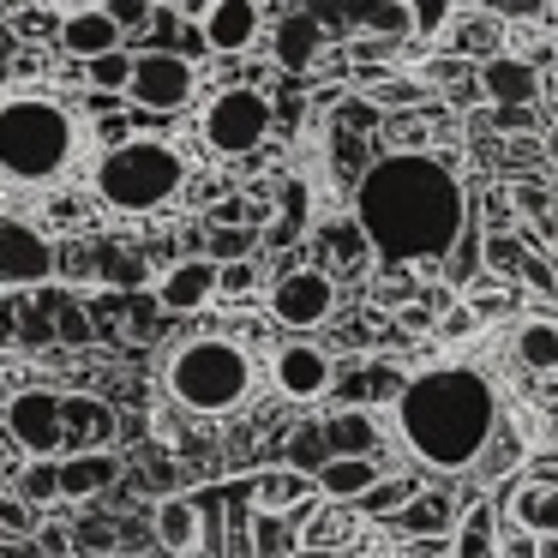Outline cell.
Wrapping results in <instances>:
<instances>
[{
	"label": "cell",
	"mask_w": 558,
	"mask_h": 558,
	"mask_svg": "<svg viewBox=\"0 0 558 558\" xmlns=\"http://www.w3.org/2000/svg\"><path fill=\"white\" fill-rule=\"evenodd\" d=\"M330 313H337V282L313 265L277 277V289H270V318L289 325V330H318Z\"/></svg>",
	"instance_id": "obj_8"
},
{
	"label": "cell",
	"mask_w": 558,
	"mask_h": 558,
	"mask_svg": "<svg viewBox=\"0 0 558 558\" xmlns=\"http://www.w3.org/2000/svg\"><path fill=\"white\" fill-rule=\"evenodd\" d=\"M390 426L426 474H474L486 445L505 426V397H498V378L486 366L438 361L397 385Z\"/></svg>",
	"instance_id": "obj_2"
},
{
	"label": "cell",
	"mask_w": 558,
	"mask_h": 558,
	"mask_svg": "<svg viewBox=\"0 0 558 558\" xmlns=\"http://www.w3.org/2000/svg\"><path fill=\"white\" fill-rule=\"evenodd\" d=\"M481 253H486V265H493L498 277H522V258H529L534 246L522 241V234H486Z\"/></svg>",
	"instance_id": "obj_31"
},
{
	"label": "cell",
	"mask_w": 558,
	"mask_h": 558,
	"mask_svg": "<svg viewBox=\"0 0 558 558\" xmlns=\"http://www.w3.org/2000/svg\"><path fill=\"white\" fill-rule=\"evenodd\" d=\"M313 486L325 498H337V505H361V498L378 486V462L373 457H330L325 469L313 474Z\"/></svg>",
	"instance_id": "obj_20"
},
{
	"label": "cell",
	"mask_w": 558,
	"mask_h": 558,
	"mask_svg": "<svg viewBox=\"0 0 558 558\" xmlns=\"http://www.w3.org/2000/svg\"><path fill=\"white\" fill-rule=\"evenodd\" d=\"M474 85H481V97L493 102V109H541V66L529 61V54H493V61H481V73H474Z\"/></svg>",
	"instance_id": "obj_9"
},
{
	"label": "cell",
	"mask_w": 558,
	"mask_h": 558,
	"mask_svg": "<svg viewBox=\"0 0 558 558\" xmlns=\"http://www.w3.org/2000/svg\"><path fill=\"white\" fill-rule=\"evenodd\" d=\"M7 433H0V558H31L37 546H31V534H37V510L19 498L13 486V462H7Z\"/></svg>",
	"instance_id": "obj_14"
},
{
	"label": "cell",
	"mask_w": 558,
	"mask_h": 558,
	"mask_svg": "<svg viewBox=\"0 0 558 558\" xmlns=\"http://www.w3.org/2000/svg\"><path fill=\"white\" fill-rule=\"evenodd\" d=\"M54 277V246L43 241L31 222H13V217H0V289L7 282H49Z\"/></svg>",
	"instance_id": "obj_10"
},
{
	"label": "cell",
	"mask_w": 558,
	"mask_h": 558,
	"mask_svg": "<svg viewBox=\"0 0 558 558\" xmlns=\"http://www.w3.org/2000/svg\"><path fill=\"white\" fill-rule=\"evenodd\" d=\"M354 229L385 265H445L469 234V186L433 150H385L354 181Z\"/></svg>",
	"instance_id": "obj_1"
},
{
	"label": "cell",
	"mask_w": 558,
	"mask_h": 558,
	"mask_svg": "<svg viewBox=\"0 0 558 558\" xmlns=\"http://www.w3.org/2000/svg\"><path fill=\"white\" fill-rule=\"evenodd\" d=\"M198 138H205L217 157H246L270 138V97L253 85H222L217 97L198 114Z\"/></svg>",
	"instance_id": "obj_6"
},
{
	"label": "cell",
	"mask_w": 558,
	"mask_h": 558,
	"mask_svg": "<svg viewBox=\"0 0 558 558\" xmlns=\"http://www.w3.org/2000/svg\"><path fill=\"white\" fill-rule=\"evenodd\" d=\"M450 558H498V510L474 505L450 522Z\"/></svg>",
	"instance_id": "obj_22"
},
{
	"label": "cell",
	"mask_w": 558,
	"mask_h": 558,
	"mask_svg": "<svg viewBox=\"0 0 558 558\" xmlns=\"http://www.w3.org/2000/svg\"><path fill=\"white\" fill-rule=\"evenodd\" d=\"M481 13H493L498 25H541L546 0H481Z\"/></svg>",
	"instance_id": "obj_32"
},
{
	"label": "cell",
	"mask_w": 558,
	"mask_h": 558,
	"mask_svg": "<svg viewBox=\"0 0 558 558\" xmlns=\"http://www.w3.org/2000/svg\"><path fill=\"white\" fill-rule=\"evenodd\" d=\"M546 19H553V25H558V0H546Z\"/></svg>",
	"instance_id": "obj_47"
},
{
	"label": "cell",
	"mask_w": 558,
	"mask_h": 558,
	"mask_svg": "<svg viewBox=\"0 0 558 558\" xmlns=\"http://www.w3.org/2000/svg\"><path fill=\"white\" fill-rule=\"evenodd\" d=\"M253 534H258V558H289V534H282V517H258Z\"/></svg>",
	"instance_id": "obj_41"
},
{
	"label": "cell",
	"mask_w": 558,
	"mask_h": 558,
	"mask_svg": "<svg viewBox=\"0 0 558 558\" xmlns=\"http://www.w3.org/2000/svg\"><path fill=\"white\" fill-rule=\"evenodd\" d=\"M498 126H534V109H498Z\"/></svg>",
	"instance_id": "obj_44"
},
{
	"label": "cell",
	"mask_w": 558,
	"mask_h": 558,
	"mask_svg": "<svg viewBox=\"0 0 558 558\" xmlns=\"http://www.w3.org/2000/svg\"><path fill=\"white\" fill-rule=\"evenodd\" d=\"M402 7H409V37H426V43L445 37L450 13H457V0H402Z\"/></svg>",
	"instance_id": "obj_30"
},
{
	"label": "cell",
	"mask_w": 558,
	"mask_h": 558,
	"mask_svg": "<svg viewBox=\"0 0 558 558\" xmlns=\"http://www.w3.org/2000/svg\"><path fill=\"white\" fill-rule=\"evenodd\" d=\"M270 385L289 402H318L330 390V354L313 342H289V349L270 354Z\"/></svg>",
	"instance_id": "obj_11"
},
{
	"label": "cell",
	"mask_w": 558,
	"mask_h": 558,
	"mask_svg": "<svg viewBox=\"0 0 558 558\" xmlns=\"http://www.w3.org/2000/svg\"><path fill=\"white\" fill-rule=\"evenodd\" d=\"M342 13H349L354 25H366L373 37H385V43L409 37V7H402V0H342Z\"/></svg>",
	"instance_id": "obj_26"
},
{
	"label": "cell",
	"mask_w": 558,
	"mask_h": 558,
	"mask_svg": "<svg viewBox=\"0 0 558 558\" xmlns=\"http://www.w3.org/2000/svg\"><path fill=\"white\" fill-rule=\"evenodd\" d=\"M505 517L517 534H534V541L558 534V486L553 481H517L505 498Z\"/></svg>",
	"instance_id": "obj_16"
},
{
	"label": "cell",
	"mask_w": 558,
	"mask_h": 558,
	"mask_svg": "<svg viewBox=\"0 0 558 558\" xmlns=\"http://www.w3.org/2000/svg\"><path fill=\"white\" fill-rule=\"evenodd\" d=\"M157 541L162 553H198V541H205V510L193 505V498H169V505L157 510Z\"/></svg>",
	"instance_id": "obj_23"
},
{
	"label": "cell",
	"mask_w": 558,
	"mask_h": 558,
	"mask_svg": "<svg viewBox=\"0 0 558 558\" xmlns=\"http://www.w3.org/2000/svg\"><path fill=\"white\" fill-rule=\"evenodd\" d=\"M90 66V85H102V90H126V73H133V54H97V61H85Z\"/></svg>",
	"instance_id": "obj_34"
},
{
	"label": "cell",
	"mask_w": 558,
	"mask_h": 558,
	"mask_svg": "<svg viewBox=\"0 0 558 558\" xmlns=\"http://www.w3.org/2000/svg\"><path fill=\"white\" fill-rule=\"evenodd\" d=\"M258 0H210L205 7V25H198V43L217 54H246L258 43Z\"/></svg>",
	"instance_id": "obj_13"
},
{
	"label": "cell",
	"mask_w": 558,
	"mask_h": 558,
	"mask_svg": "<svg viewBox=\"0 0 558 558\" xmlns=\"http://www.w3.org/2000/svg\"><path fill=\"white\" fill-rule=\"evenodd\" d=\"M313 493H318V486H313V474H301V469H270V474H258V481H253L258 517H282V510L306 505Z\"/></svg>",
	"instance_id": "obj_24"
},
{
	"label": "cell",
	"mask_w": 558,
	"mask_h": 558,
	"mask_svg": "<svg viewBox=\"0 0 558 558\" xmlns=\"http://www.w3.org/2000/svg\"><path fill=\"white\" fill-rule=\"evenodd\" d=\"M450 522H457V510H450L445 493H414L409 505L397 510V529L402 534H445Z\"/></svg>",
	"instance_id": "obj_27"
},
{
	"label": "cell",
	"mask_w": 558,
	"mask_h": 558,
	"mask_svg": "<svg viewBox=\"0 0 558 558\" xmlns=\"http://www.w3.org/2000/svg\"><path fill=\"white\" fill-rule=\"evenodd\" d=\"M510 354H517L522 373L558 378V318H522L517 337H510Z\"/></svg>",
	"instance_id": "obj_21"
},
{
	"label": "cell",
	"mask_w": 558,
	"mask_h": 558,
	"mask_svg": "<svg viewBox=\"0 0 558 558\" xmlns=\"http://www.w3.org/2000/svg\"><path fill=\"white\" fill-rule=\"evenodd\" d=\"M546 54H553V61H558V25H553V49H546Z\"/></svg>",
	"instance_id": "obj_48"
},
{
	"label": "cell",
	"mask_w": 558,
	"mask_h": 558,
	"mask_svg": "<svg viewBox=\"0 0 558 558\" xmlns=\"http://www.w3.org/2000/svg\"><path fill=\"white\" fill-rule=\"evenodd\" d=\"M61 498H90L114 481V457L109 450H78V457H61Z\"/></svg>",
	"instance_id": "obj_25"
},
{
	"label": "cell",
	"mask_w": 558,
	"mask_h": 558,
	"mask_svg": "<svg viewBox=\"0 0 558 558\" xmlns=\"http://www.w3.org/2000/svg\"><path fill=\"white\" fill-rule=\"evenodd\" d=\"M517 210H529L541 234H553V229H558V217H553V193H546V186H534V181H522V186H517Z\"/></svg>",
	"instance_id": "obj_33"
},
{
	"label": "cell",
	"mask_w": 558,
	"mask_h": 558,
	"mask_svg": "<svg viewBox=\"0 0 558 558\" xmlns=\"http://www.w3.org/2000/svg\"><path fill=\"white\" fill-rule=\"evenodd\" d=\"M78 114L49 90H7L0 97V181L49 186L78 162Z\"/></svg>",
	"instance_id": "obj_3"
},
{
	"label": "cell",
	"mask_w": 558,
	"mask_h": 558,
	"mask_svg": "<svg viewBox=\"0 0 558 558\" xmlns=\"http://www.w3.org/2000/svg\"><path fill=\"white\" fill-rule=\"evenodd\" d=\"M253 282H258V265H253V258H234V265H217V294H229V301L253 294Z\"/></svg>",
	"instance_id": "obj_36"
},
{
	"label": "cell",
	"mask_w": 558,
	"mask_h": 558,
	"mask_svg": "<svg viewBox=\"0 0 558 558\" xmlns=\"http://www.w3.org/2000/svg\"><path fill=\"white\" fill-rule=\"evenodd\" d=\"M325 49V19L318 13H282L277 19V37H270V54H277L282 73H306Z\"/></svg>",
	"instance_id": "obj_17"
},
{
	"label": "cell",
	"mask_w": 558,
	"mask_h": 558,
	"mask_svg": "<svg viewBox=\"0 0 558 558\" xmlns=\"http://www.w3.org/2000/svg\"><path fill=\"white\" fill-rule=\"evenodd\" d=\"M498 558H558V534H546V541H534V534H510V541H498Z\"/></svg>",
	"instance_id": "obj_39"
},
{
	"label": "cell",
	"mask_w": 558,
	"mask_h": 558,
	"mask_svg": "<svg viewBox=\"0 0 558 558\" xmlns=\"http://www.w3.org/2000/svg\"><path fill=\"white\" fill-rule=\"evenodd\" d=\"M253 378L258 366L234 337H193L162 366V385H169V397L186 414H234L253 397Z\"/></svg>",
	"instance_id": "obj_5"
},
{
	"label": "cell",
	"mask_w": 558,
	"mask_h": 558,
	"mask_svg": "<svg viewBox=\"0 0 558 558\" xmlns=\"http://www.w3.org/2000/svg\"><path fill=\"white\" fill-rule=\"evenodd\" d=\"M49 7H61V19H66V13H90V7H102V0H49Z\"/></svg>",
	"instance_id": "obj_45"
},
{
	"label": "cell",
	"mask_w": 558,
	"mask_h": 558,
	"mask_svg": "<svg viewBox=\"0 0 558 558\" xmlns=\"http://www.w3.org/2000/svg\"><path fill=\"white\" fill-rule=\"evenodd\" d=\"M289 457H294V469H301L306 474V462H313V474L318 469H325V426H306V433H294V450H289Z\"/></svg>",
	"instance_id": "obj_38"
},
{
	"label": "cell",
	"mask_w": 558,
	"mask_h": 558,
	"mask_svg": "<svg viewBox=\"0 0 558 558\" xmlns=\"http://www.w3.org/2000/svg\"><path fill=\"white\" fill-rule=\"evenodd\" d=\"M325 445L337 450V457H373L378 433L366 414H337V421H325Z\"/></svg>",
	"instance_id": "obj_28"
},
{
	"label": "cell",
	"mask_w": 558,
	"mask_h": 558,
	"mask_svg": "<svg viewBox=\"0 0 558 558\" xmlns=\"http://www.w3.org/2000/svg\"><path fill=\"white\" fill-rule=\"evenodd\" d=\"M289 558H349V553H342V546H294Z\"/></svg>",
	"instance_id": "obj_43"
},
{
	"label": "cell",
	"mask_w": 558,
	"mask_h": 558,
	"mask_svg": "<svg viewBox=\"0 0 558 558\" xmlns=\"http://www.w3.org/2000/svg\"><path fill=\"white\" fill-rule=\"evenodd\" d=\"M102 13L114 19V31H138V25H150V0H102Z\"/></svg>",
	"instance_id": "obj_40"
},
{
	"label": "cell",
	"mask_w": 558,
	"mask_h": 558,
	"mask_svg": "<svg viewBox=\"0 0 558 558\" xmlns=\"http://www.w3.org/2000/svg\"><path fill=\"white\" fill-rule=\"evenodd\" d=\"M433 330H438V342H462V337H474V330H481V318H474L469 301H450L445 318H438Z\"/></svg>",
	"instance_id": "obj_35"
},
{
	"label": "cell",
	"mask_w": 558,
	"mask_h": 558,
	"mask_svg": "<svg viewBox=\"0 0 558 558\" xmlns=\"http://www.w3.org/2000/svg\"><path fill=\"white\" fill-rule=\"evenodd\" d=\"M217 253H222V258H229V265H234V258L246 253V234H217Z\"/></svg>",
	"instance_id": "obj_42"
},
{
	"label": "cell",
	"mask_w": 558,
	"mask_h": 558,
	"mask_svg": "<svg viewBox=\"0 0 558 558\" xmlns=\"http://www.w3.org/2000/svg\"><path fill=\"white\" fill-rule=\"evenodd\" d=\"M97 198L121 217H150V210L174 205L186 186V157L169 138H121L102 150L97 174H90Z\"/></svg>",
	"instance_id": "obj_4"
},
{
	"label": "cell",
	"mask_w": 558,
	"mask_h": 558,
	"mask_svg": "<svg viewBox=\"0 0 558 558\" xmlns=\"http://www.w3.org/2000/svg\"><path fill=\"white\" fill-rule=\"evenodd\" d=\"M409 558H445V553H433V546H414V553Z\"/></svg>",
	"instance_id": "obj_46"
},
{
	"label": "cell",
	"mask_w": 558,
	"mask_h": 558,
	"mask_svg": "<svg viewBox=\"0 0 558 558\" xmlns=\"http://www.w3.org/2000/svg\"><path fill=\"white\" fill-rule=\"evenodd\" d=\"M13 438H19L25 450H37V457L61 450V445H66L61 397H54V390H25V397L13 402Z\"/></svg>",
	"instance_id": "obj_12"
},
{
	"label": "cell",
	"mask_w": 558,
	"mask_h": 558,
	"mask_svg": "<svg viewBox=\"0 0 558 558\" xmlns=\"http://www.w3.org/2000/svg\"><path fill=\"white\" fill-rule=\"evenodd\" d=\"M198 90V73L186 54H169V49H150V54H133V73H126V97L138 109H157V114H174L186 109Z\"/></svg>",
	"instance_id": "obj_7"
},
{
	"label": "cell",
	"mask_w": 558,
	"mask_h": 558,
	"mask_svg": "<svg viewBox=\"0 0 558 558\" xmlns=\"http://www.w3.org/2000/svg\"><path fill=\"white\" fill-rule=\"evenodd\" d=\"M13 486L31 510L54 505V498H61V469H54V462H25V474H13Z\"/></svg>",
	"instance_id": "obj_29"
},
{
	"label": "cell",
	"mask_w": 558,
	"mask_h": 558,
	"mask_svg": "<svg viewBox=\"0 0 558 558\" xmlns=\"http://www.w3.org/2000/svg\"><path fill=\"white\" fill-rule=\"evenodd\" d=\"M505 37H510V25H498L493 13H450V25L438 43H445L457 61H493V54H505Z\"/></svg>",
	"instance_id": "obj_18"
},
{
	"label": "cell",
	"mask_w": 558,
	"mask_h": 558,
	"mask_svg": "<svg viewBox=\"0 0 558 558\" xmlns=\"http://www.w3.org/2000/svg\"><path fill=\"white\" fill-rule=\"evenodd\" d=\"M157 301L169 313H198V306L217 301V258H181L174 270H162Z\"/></svg>",
	"instance_id": "obj_15"
},
{
	"label": "cell",
	"mask_w": 558,
	"mask_h": 558,
	"mask_svg": "<svg viewBox=\"0 0 558 558\" xmlns=\"http://www.w3.org/2000/svg\"><path fill=\"white\" fill-rule=\"evenodd\" d=\"M61 49L73 54V61H97V54L121 49V31H114V19L102 13V7H90V13H66L61 19Z\"/></svg>",
	"instance_id": "obj_19"
},
{
	"label": "cell",
	"mask_w": 558,
	"mask_h": 558,
	"mask_svg": "<svg viewBox=\"0 0 558 558\" xmlns=\"http://www.w3.org/2000/svg\"><path fill=\"white\" fill-rule=\"evenodd\" d=\"M414 493H421V486H414V481H378L373 493L361 498V510H373V517H378V510H402V505H409Z\"/></svg>",
	"instance_id": "obj_37"
}]
</instances>
